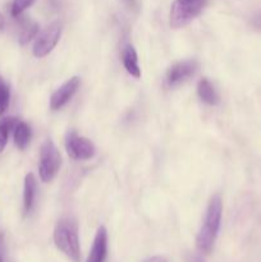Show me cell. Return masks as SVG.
<instances>
[{"label":"cell","mask_w":261,"mask_h":262,"mask_svg":"<svg viewBox=\"0 0 261 262\" xmlns=\"http://www.w3.org/2000/svg\"><path fill=\"white\" fill-rule=\"evenodd\" d=\"M36 199V178L32 173H28L25 178V188H23V210L25 214H30L33 209Z\"/></svg>","instance_id":"obj_12"},{"label":"cell","mask_w":261,"mask_h":262,"mask_svg":"<svg viewBox=\"0 0 261 262\" xmlns=\"http://www.w3.org/2000/svg\"><path fill=\"white\" fill-rule=\"evenodd\" d=\"M79 87V78L78 77H72L71 79L61 84L50 97V109L59 110L73 97L77 90Z\"/></svg>","instance_id":"obj_8"},{"label":"cell","mask_w":261,"mask_h":262,"mask_svg":"<svg viewBox=\"0 0 261 262\" xmlns=\"http://www.w3.org/2000/svg\"><path fill=\"white\" fill-rule=\"evenodd\" d=\"M61 35V23L54 22L36 37L32 53L36 58H44L53 51Z\"/></svg>","instance_id":"obj_5"},{"label":"cell","mask_w":261,"mask_h":262,"mask_svg":"<svg viewBox=\"0 0 261 262\" xmlns=\"http://www.w3.org/2000/svg\"><path fill=\"white\" fill-rule=\"evenodd\" d=\"M61 166V156L56 146L51 140H46L40 150V163H38V174L41 181L48 183L51 182L58 174Z\"/></svg>","instance_id":"obj_4"},{"label":"cell","mask_w":261,"mask_h":262,"mask_svg":"<svg viewBox=\"0 0 261 262\" xmlns=\"http://www.w3.org/2000/svg\"><path fill=\"white\" fill-rule=\"evenodd\" d=\"M18 123L17 118H3L0 120V152H3L8 143V138H9L10 130L14 129L15 124Z\"/></svg>","instance_id":"obj_15"},{"label":"cell","mask_w":261,"mask_h":262,"mask_svg":"<svg viewBox=\"0 0 261 262\" xmlns=\"http://www.w3.org/2000/svg\"><path fill=\"white\" fill-rule=\"evenodd\" d=\"M36 0H13L12 8H10V13L13 17H19L27 8L35 3Z\"/></svg>","instance_id":"obj_17"},{"label":"cell","mask_w":261,"mask_h":262,"mask_svg":"<svg viewBox=\"0 0 261 262\" xmlns=\"http://www.w3.org/2000/svg\"><path fill=\"white\" fill-rule=\"evenodd\" d=\"M186 262H206L204 258V256L200 255V253H187L186 257H184Z\"/></svg>","instance_id":"obj_18"},{"label":"cell","mask_w":261,"mask_h":262,"mask_svg":"<svg viewBox=\"0 0 261 262\" xmlns=\"http://www.w3.org/2000/svg\"><path fill=\"white\" fill-rule=\"evenodd\" d=\"M66 150L74 160H90L95 155V146L87 138L76 132H69L66 137Z\"/></svg>","instance_id":"obj_6"},{"label":"cell","mask_w":261,"mask_h":262,"mask_svg":"<svg viewBox=\"0 0 261 262\" xmlns=\"http://www.w3.org/2000/svg\"><path fill=\"white\" fill-rule=\"evenodd\" d=\"M206 5V0H174L169 22L171 28H182L194 19Z\"/></svg>","instance_id":"obj_3"},{"label":"cell","mask_w":261,"mask_h":262,"mask_svg":"<svg viewBox=\"0 0 261 262\" xmlns=\"http://www.w3.org/2000/svg\"><path fill=\"white\" fill-rule=\"evenodd\" d=\"M200 64L199 61L194 59H188V60L178 61L174 66L169 68L168 73H166L165 82L169 87L178 86V84L183 83L188 78H191L199 69Z\"/></svg>","instance_id":"obj_7"},{"label":"cell","mask_w":261,"mask_h":262,"mask_svg":"<svg viewBox=\"0 0 261 262\" xmlns=\"http://www.w3.org/2000/svg\"><path fill=\"white\" fill-rule=\"evenodd\" d=\"M38 32V25L35 20H31L28 18L23 19L20 22V32L18 41H19L20 45H26V43L30 42L32 38L36 37Z\"/></svg>","instance_id":"obj_14"},{"label":"cell","mask_w":261,"mask_h":262,"mask_svg":"<svg viewBox=\"0 0 261 262\" xmlns=\"http://www.w3.org/2000/svg\"><path fill=\"white\" fill-rule=\"evenodd\" d=\"M107 255V232L105 227H100L95 235L91 252L86 262H104Z\"/></svg>","instance_id":"obj_9"},{"label":"cell","mask_w":261,"mask_h":262,"mask_svg":"<svg viewBox=\"0 0 261 262\" xmlns=\"http://www.w3.org/2000/svg\"><path fill=\"white\" fill-rule=\"evenodd\" d=\"M197 95H199L200 100L207 105H216L220 101L219 94L215 90L214 84L207 78L200 79V82L197 83Z\"/></svg>","instance_id":"obj_10"},{"label":"cell","mask_w":261,"mask_h":262,"mask_svg":"<svg viewBox=\"0 0 261 262\" xmlns=\"http://www.w3.org/2000/svg\"><path fill=\"white\" fill-rule=\"evenodd\" d=\"M125 3H127L128 7L132 8V9H135V8L137 7V0H125Z\"/></svg>","instance_id":"obj_22"},{"label":"cell","mask_w":261,"mask_h":262,"mask_svg":"<svg viewBox=\"0 0 261 262\" xmlns=\"http://www.w3.org/2000/svg\"><path fill=\"white\" fill-rule=\"evenodd\" d=\"M14 143L19 150H25L28 146L31 141V136H32V132H31V128L27 123L19 122L15 124L14 127Z\"/></svg>","instance_id":"obj_13"},{"label":"cell","mask_w":261,"mask_h":262,"mask_svg":"<svg viewBox=\"0 0 261 262\" xmlns=\"http://www.w3.org/2000/svg\"><path fill=\"white\" fill-rule=\"evenodd\" d=\"M122 60H123V66H124L125 71H127L130 76L135 77V78H140L141 68L140 66H138L137 53H136L133 46L127 45L124 49H123Z\"/></svg>","instance_id":"obj_11"},{"label":"cell","mask_w":261,"mask_h":262,"mask_svg":"<svg viewBox=\"0 0 261 262\" xmlns=\"http://www.w3.org/2000/svg\"><path fill=\"white\" fill-rule=\"evenodd\" d=\"M0 262H7L5 258V243H4V235L0 233Z\"/></svg>","instance_id":"obj_20"},{"label":"cell","mask_w":261,"mask_h":262,"mask_svg":"<svg viewBox=\"0 0 261 262\" xmlns=\"http://www.w3.org/2000/svg\"><path fill=\"white\" fill-rule=\"evenodd\" d=\"M223 202L220 194H215L211 197L207 205L206 214H205L204 223L200 228L196 237V246L200 252L209 253L214 246L215 239L217 237L222 222Z\"/></svg>","instance_id":"obj_1"},{"label":"cell","mask_w":261,"mask_h":262,"mask_svg":"<svg viewBox=\"0 0 261 262\" xmlns=\"http://www.w3.org/2000/svg\"><path fill=\"white\" fill-rule=\"evenodd\" d=\"M5 22H4V17L2 15V13H0V30H2L3 27H4Z\"/></svg>","instance_id":"obj_23"},{"label":"cell","mask_w":261,"mask_h":262,"mask_svg":"<svg viewBox=\"0 0 261 262\" xmlns=\"http://www.w3.org/2000/svg\"><path fill=\"white\" fill-rule=\"evenodd\" d=\"M142 262H168V260L165 257H163V256H153V257L146 258Z\"/></svg>","instance_id":"obj_21"},{"label":"cell","mask_w":261,"mask_h":262,"mask_svg":"<svg viewBox=\"0 0 261 262\" xmlns=\"http://www.w3.org/2000/svg\"><path fill=\"white\" fill-rule=\"evenodd\" d=\"M54 243L56 248L64 253L72 261L78 262L81 258L79 248L78 225L72 217H64L59 220L54 229Z\"/></svg>","instance_id":"obj_2"},{"label":"cell","mask_w":261,"mask_h":262,"mask_svg":"<svg viewBox=\"0 0 261 262\" xmlns=\"http://www.w3.org/2000/svg\"><path fill=\"white\" fill-rule=\"evenodd\" d=\"M10 100V90L5 79L3 78L0 74V115L4 114L7 112L8 106H9Z\"/></svg>","instance_id":"obj_16"},{"label":"cell","mask_w":261,"mask_h":262,"mask_svg":"<svg viewBox=\"0 0 261 262\" xmlns=\"http://www.w3.org/2000/svg\"><path fill=\"white\" fill-rule=\"evenodd\" d=\"M251 26H252L255 30L261 31V10L256 13V14H253V17L251 18Z\"/></svg>","instance_id":"obj_19"}]
</instances>
